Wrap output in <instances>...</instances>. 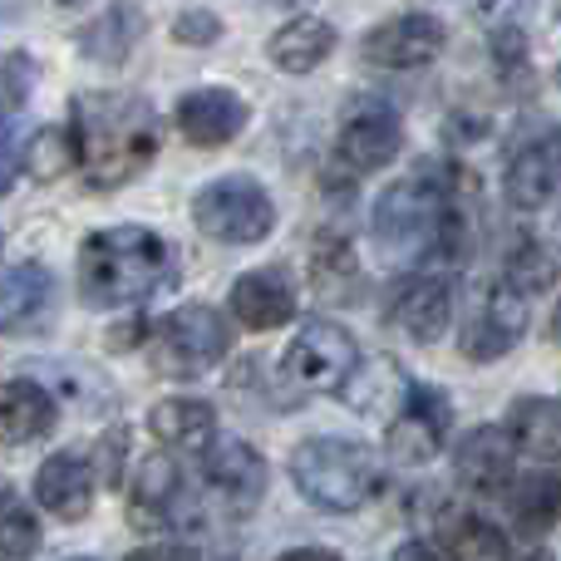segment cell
<instances>
[{
    "instance_id": "cell-25",
    "label": "cell",
    "mask_w": 561,
    "mask_h": 561,
    "mask_svg": "<svg viewBox=\"0 0 561 561\" xmlns=\"http://www.w3.org/2000/svg\"><path fill=\"white\" fill-rule=\"evenodd\" d=\"M507 434H513L517 454L533 458H561V399L527 394L507 409Z\"/></svg>"
},
{
    "instance_id": "cell-13",
    "label": "cell",
    "mask_w": 561,
    "mask_h": 561,
    "mask_svg": "<svg viewBox=\"0 0 561 561\" xmlns=\"http://www.w3.org/2000/svg\"><path fill=\"white\" fill-rule=\"evenodd\" d=\"M173 118H178V134H183L193 148H222L247 128L252 108H247V99L237 94V89L203 84V89H187V94L178 99Z\"/></svg>"
},
{
    "instance_id": "cell-31",
    "label": "cell",
    "mask_w": 561,
    "mask_h": 561,
    "mask_svg": "<svg viewBox=\"0 0 561 561\" xmlns=\"http://www.w3.org/2000/svg\"><path fill=\"white\" fill-rule=\"evenodd\" d=\"M507 286H517L523 296H533V290H547L557 280V262L552 252H547L542 242H533V237H523V242L507 252V272H503Z\"/></svg>"
},
{
    "instance_id": "cell-4",
    "label": "cell",
    "mask_w": 561,
    "mask_h": 561,
    "mask_svg": "<svg viewBox=\"0 0 561 561\" xmlns=\"http://www.w3.org/2000/svg\"><path fill=\"white\" fill-rule=\"evenodd\" d=\"M290 483L320 513H359L385 493V463L359 438H306L290 454Z\"/></svg>"
},
{
    "instance_id": "cell-37",
    "label": "cell",
    "mask_w": 561,
    "mask_h": 561,
    "mask_svg": "<svg viewBox=\"0 0 561 561\" xmlns=\"http://www.w3.org/2000/svg\"><path fill=\"white\" fill-rule=\"evenodd\" d=\"M276 561H345V557L330 552V547H296V552H280Z\"/></svg>"
},
{
    "instance_id": "cell-43",
    "label": "cell",
    "mask_w": 561,
    "mask_h": 561,
    "mask_svg": "<svg viewBox=\"0 0 561 561\" xmlns=\"http://www.w3.org/2000/svg\"><path fill=\"white\" fill-rule=\"evenodd\" d=\"M79 561H84V557H79Z\"/></svg>"
},
{
    "instance_id": "cell-27",
    "label": "cell",
    "mask_w": 561,
    "mask_h": 561,
    "mask_svg": "<svg viewBox=\"0 0 561 561\" xmlns=\"http://www.w3.org/2000/svg\"><path fill=\"white\" fill-rule=\"evenodd\" d=\"M310 286H316L325 300H355L359 296L365 276H359V262H355L345 237H335V232L316 237V247H310Z\"/></svg>"
},
{
    "instance_id": "cell-21",
    "label": "cell",
    "mask_w": 561,
    "mask_h": 561,
    "mask_svg": "<svg viewBox=\"0 0 561 561\" xmlns=\"http://www.w3.org/2000/svg\"><path fill=\"white\" fill-rule=\"evenodd\" d=\"M148 428L163 448H178V454H203L217 438V409L207 399H158L153 414H148Z\"/></svg>"
},
{
    "instance_id": "cell-36",
    "label": "cell",
    "mask_w": 561,
    "mask_h": 561,
    "mask_svg": "<svg viewBox=\"0 0 561 561\" xmlns=\"http://www.w3.org/2000/svg\"><path fill=\"white\" fill-rule=\"evenodd\" d=\"M389 561H444V552H438V547H428V542H404Z\"/></svg>"
},
{
    "instance_id": "cell-14",
    "label": "cell",
    "mask_w": 561,
    "mask_h": 561,
    "mask_svg": "<svg viewBox=\"0 0 561 561\" xmlns=\"http://www.w3.org/2000/svg\"><path fill=\"white\" fill-rule=\"evenodd\" d=\"M203 463H207V488L222 507L232 513H252L266 493V463L252 444L242 438H213L203 448Z\"/></svg>"
},
{
    "instance_id": "cell-23",
    "label": "cell",
    "mask_w": 561,
    "mask_h": 561,
    "mask_svg": "<svg viewBox=\"0 0 561 561\" xmlns=\"http://www.w3.org/2000/svg\"><path fill=\"white\" fill-rule=\"evenodd\" d=\"M138 39H144V10L134 0H114L104 15L79 30V55L94 65H124Z\"/></svg>"
},
{
    "instance_id": "cell-9",
    "label": "cell",
    "mask_w": 561,
    "mask_h": 561,
    "mask_svg": "<svg viewBox=\"0 0 561 561\" xmlns=\"http://www.w3.org/2000/svg\"><path fill=\"white\" fill-rule=\"evenodd\" d=\"M448 424H454V404H448L444 389L424 385V379H409L404 399H399V414L389 424V458L404 468H419L448 444Z\"/></svg>"
},
{
    "instance_id": "cell-33",
    "label": "cell",
    "mask_w": 561,
    "mask_h": 561,
    "mask_svg": "<svg viewBox=\"0 0 561 561\" xmlns=\"http://www.w3.org/2000/svg\"><path fill=\"white\" fill-rule=\"evenodd\" d=\"M173 39H183V45H217L222 39V15H213V10H183V15L173 20Z\"/></svg>"
},
{
    "instance_id": "cell-26",
    "label": "cell",
    "mask_w": 561,
    "mask_h": 561,
    "mask_svg": "<svg viewBox=\"0 0 561 561\" xmlns=\"http://www.w3.org/2000/svg\"><path fill=\"white\" fill-rule=\"evenodd\" d=\"M183 497V468L173 463L168 454H144L134 473V507L128 517L134 523H163L173 513V503Z\"/></svg>"
},
{
    "instance_id": "cell-17",
    "label": "cell",
    "mask_w": 561,
    "mask_h": 561,
    "mask_svg": "<svg viewBox=\"0 0 561 561\" xmlns=\"http://www.w3.org/2000/svg\"><path fill=\"white\" fill-rule=\"evenodd\" d=\"M94 488L99 473L84 463L79 454H55L39 463L35 473V503L45 507L59 523H84L89 507H94Z\"/></svg>"
},
{
    "instance_id": "cell-30",
    "label": "cell",
    "mask_w": 561,
    "mask_h": 561,
    "mask_svg": "<svg viewBox=\"0 0 561 561\" xmlns=\"http://www.w3.org/2000/svg\"><path fill=\"white\" fill-rule=\"evenodd\" d=\"M35 547H39V517L10 488H0V561H25Z\"/></svg>"
},
{
    "instance_id": "cell-8",
    "label": "cell",
    "mask_w": 561,
    "mask_h": 561,
    "mask_svg": "<svg viewBox=\"0 0 561 561\" xmlns=\"http://www.w3.org/2000/svg\"><path fill=\"white\" fill-rule=\"evenodd\" d=\"M404 148V124H399V108L379 94H355L340 118L335 134V163L345 168L350 178H365L389 168Z\"/></svg>"
},
{
    "instance_id": "cell-28",
    "label": "cell",
    "mask_w": 561,
    "mask_h": 561,
    "mask_svg": "<svg viewBox=\"0 0 561 561\" xmlns=\"http://www.w3.org/2000/svg\"><path fill=\"white\" fill-rule=\"evenodd\" d=\"M507 513H513L517 533L542 537L561 517V478H552V473L523 478V483L513 488V497H507Z\"/></svg>"
},
{
    "instance_id": "cell-41",
    "label": "cell",
    "mask_w": 561,
    "mask_h": 561,
    "mask_svg": "<svg viewBox=\"0 0 561 561\" xmlns=\"http://www.w3.org/2000/svg\"><path fill=\"white\" fill-rule=\"evenodd\" d=\"M557 89H561V65H557Z\"/></svg>"
},
{
    "instance_id": "cell-20",
    "label": "cell",
    "mask_w": 561,
    "mask_h": 561,
    "mask_svg": "<svg viewBox=\"0 0 561 561\" xmlns=\"http://www.w3.org/2000/svg\"><path fill=\"white\" fill-rule=\"evenodd\" d=\"M59 409L35 379H5L0 385V444H35L55 428Z\"/></svg>"
},
{
    "instance_id": "cell-12",
    "label": "cell",
    "mask_w": 561,
    "mask_h": 561,
    "mask_svg": "<svg viewBox=\"0 0 561 561\" xmlns=\"http://www.w3.org/2000/svg\"><path fill=\"white\" fill-rule=\"evenodd\" d=\"M523 330H527V296L517 286H507V280H493L488 286V296H483V306L473 310V320L463 325V355L468 359H503L507 350L523 340Z\"/></svg>"
},
{
    "instance_id": "cell-22",
    "label": "cell",
    "mask_w": 561,
    "mask_h": 561,
    "mask_svg": "<svg viewBox=\"0 0 561 561\" xmlns=\"http://www.w3.org/2000/svg\"><path fill=\"white\" fill-rule=\"evenodd\" d=\"M438 542H444L448 561H513L503 527L488 523L483 513H468V507H448L438 517Z\"/></svg>"
},
{
    "instance_id": "cell-16",
    "label": "cell",
    "mask_w": 561,
    "mask_h": 561,
    "mask_svg": "<svg viewBox=\"0 0 561 561\" xmlns=\"http://www.w3.org/2000/svg\"><path fill=\"white\" fill-rule=\"evenodd\" d=\"M389 325L404 330L419 345L444 340V330L454 325V286H448V276H409L389 296Z\"/></svg>"
},
{
    "instance_id": "cell-2",
    "label": "cell",
    "mask_w": 561,
    "mask_h": 561,
    "mask_svg": "<svg viewBox=\"0 0 561 561\" xmlns=\"http://www.w3.org/2000/svg\"><path fill=\"white\" fill-rule=\"evenodd\" d=\"M75 158L89 187H124L153 163L158 153V114L148 99L124 89H94L75 99Z\"/></svg>"
},
{
    "instance_id": "cell-3",
    "label": "cell",
    "mask_w": 561,
    "mask_h": 561,
    "mask_svg": "<svg viewBox=\"0 0 561 561\" xmlns=\"http://www.w3.org/2000/svg\"><path fill=\"white\" fill-rule=\"evenodd\" d=\"M178 280V256L153 227H104L79 247V296L94 310L138 306Z\"/></svg>"
},
{
    "instance_id": "cell-19",
    "label": "cell",
    "mask_w": 561,
    "mask_h": 561,
    "mask_svg": "<svg viewBox=\"0 0 561 561\" xmlns=\"http://www.w3.org/2000/svg\"><path fill=\"white\" fill-rule=\"evenodd\" d=\"M335 55V25L320 15H296L266 39V59L280 69V75H310L325 59Z\"/></svg>"
},
{
    "instance_id": "cell-38",
    "label": "cell",
    "mask_w": 561,
    "mask_h": 561,
    "mask_svg": "<svg viewBox=\"0 0 561 561\" xmlns=\"http://www.w3.org/2000/svg\"><path fill=\"white\" fill-rule=\"evenodd\" d=\"M552 340L561 345V300H557V310H552Z\"/></svg>"
},
{
    "instance_id": "cell-11",
    "label": "cell",
    "mask_w": 561,
    "mask_h": 561,
    "mask_svg": "<svg viewBox=\"0 0 561 561\" xmlns=\"http://www.w3.org/2000/svg\"><path fill=\"white\" fill-rule=\"evenodd\" d=\"M561 187V134H552L547 124H527L523 134L507 148V173H503V193L517 213H537L552 203V193Z\"/></svg>"
},
{
    "instance_id": "cell-29",
    "label": "cell",
    "mask_w": 561,
    "mask_h": 561,
    "mask_svg": "<svg viewBox=\"0 0 561 561\" xmlns=\"http://www.w3.org/2000/svg\"><path fill=\"white\" fill-rule=\"evenodd\" d=\"M75 163L79 158H75V134H69V128H39V134H30L25 148H20V173L39 178V183L65 178Z\"/></svg>"
},
{
    "instance_id": "cell-5",
    "label": "cell",
    "mask_w": 561,
    "mask_h": 561,
    "mask_svg": "<svg viewBox=\"0 0 561 561\" xmlns=\"http://www.w3.org/2000/svg\"><path fill=\"white\" fill-rule=\"evenodd\" d=\"M193 222L197 232L222 247H256L276 232V203L256 178L227 173V178H213L207 187H197Z\"/></svg>"
},
{
    "instance_id": "cell-10",
    "label": "cell",
    "mask_w": 561,
    "mask_h": 561,
    "mask_svg": "<svg viewBox=\"0 0 561 561\" xmlns=\"http://www.w3.org/2000/svg\"><path fill=\"white\" fill-rule=\"evenodd\" d=\"M444 45H448V30L438 15H428V10H399V15L379 20L375 30H365L359 55H365L375 69L404 75V69L434 65V59L444 55Z\"/></svg>"
},
{
    "instance_id": "cell-6",
    "label": "cell",
    "mask_w": 561,
    "mask_h": 561,
    "mask_svg": "<svg viewBox=\"0 0 561 561\" xmlns=\"http://www.w3.org/2000/svg\"><path fill=\"white\" fill-rule=\"evenodd\" d=\"M355 369H359V345L335 320H306L296 330V340L286 345V355H280V375L300 394H335V389H345L355 379Z\"/></svg>"
},
{
    "instance_id": "cell-18",
    "label": "cell",
    "mask_w": 561,
    "mask_h": 561,
    "mask_svg": "<svg viewBox=\"0 0 561 561\" xmlns=\"http://www.w3.org/2000/svg\"><path fill=\"white\" fill-rule=\"evenodd\" d=\"M232 316L247 330H280L296 320V286L286 272L266 266V272H247L232 286Z\"/></svg>"
},
{
    "instance_id": "cell-34",
    "label": "cell",
    "mask_w": 561,
    "mask_h": 561,
    "mask_svg": "<svg viewBox=\"0 0 561 561\" xmlns=\"http://www.w3.org/2000/svg\"><path fill=\"white\" fill-rule=\"evenodd\" d=\"M20 134H15V124H10L5 114H0V197L15 187V178H20Z\"/></svg>"
},
{
    "instance_id": "cell-39",
    "label": "cell",
    "mask_w": 561,
    "mask_h": 561,
    "mask_svg": "<svg viewBox=\"0 0 561 561\" xmlns=\"http://www.w3.org/2000/svg\"><path fill=\"white\" fill-rule=\"evenodd\" d=\"M523 561H552V557H547V552H542V547H537V552H527Z\"/></svg>"
},
{
    "instance_id": "cell-24",
    "label": "cell",
    "mask_w": 561,
    "mask_h": 561,
    "mask_svg": "<svg viewBox=\"0 0 561 561\" xmlns=\"http://www.w3.org/2000/svg\"><path fill=\"white\" fill-rule=\"evenodd\" d=\"M49 300H55V276L39 262H25V266H15V272H5L0 276V335L35 325L49 310Z\"/></svg>"
},
{
    "instance_id": "cell-40",
    "label": "cell",
    "mask_w": 561,
    "mask_h": 561,
    "mask_svg": "<svg viewBox=\"0 0 561 561\" xmlns=\"http://www.w3.org/2000/svg\"><path fill=\"white\" fill-rule=\"evenodd\" d=\"M55 5H84V0H55Z\"/></svg>"
},
{
    "instance_id": "cell-1",
    "label": "cell",
    "mask_w": 561,
    "mask_h": 561,
    "mask_svg": "<svg viewBox=\"0 0 561 561\" xmlns=\"http://www.w3.org/2000/svg\"><path fill=\"white\" fill-rule=\"evenodd\" d=\"M379 256L389 266H419L434 256H463L468 247V213L458 203V178L438 173L434 163L414 178H399L379 193L369 217Z\"/></svg>"
},
{
    "instance_id": "cell-35",
    "label": "cell",
    "mask_w": 561,
    "mask_h": 561,
    "mask_svg": "<svg viewBox=\"0 0 561 561\" xmlns=\"http://www.w3.org/2000/svg\"><path fill=\"white\" fill-rule=\"evenodd\" d=\"M124 561H197V552H193V547H183V542H153V547L128 552Z\"/></svg>"
},
{
    "instance_id": "cell-32",
    "label": "cell",
    "mask_w": 561,
    "mask_h": 561,
    "mask_svg": "<svg viewBox=\"0 0 561 561\" xmlns=\"http://www.w3.org/2000/svg\"><path fill=\"white\" fill-rule=\"evenodd\" d=\"M527 15H537V0H483L478 5V20H483L488 35H503V30L527 35Z\"/></svg>"
},
{
    "instance_id": "cell-15",
    "label": "cell",
    "mask_w": 561,
    "mask_h": 561,
    "mask_svg": "<svg viewBox=\"0 0 561 561\" xmlns=\"http://www.w3.org/2000/svg\"><path fill=\"white\" fill-rule=\"evenodd\" d=\"M454 473L473 493H503L517 478V444L503 424H478L458 438L454 448Z\"/></svg>"
},
{
    "instance_id": "cell-7",
    "label": "cell",
    "mask_w": 561,
    "mask_h": 561,
    "mask_svg": "<svg viewBox=\"0 0 561 561\" xmlns=\"http://www.w3.org/2000/svg\"><path fill=\"white\" fill-rule=\"evenodd\" d=\"M227 350H232V325L222 320V310L203 306V300L178 306L153 335L158 369L163 375H183V379L217 369L227 359Z\"/></svg>"
},
{
    "instance_id": "cell-42",
    "label": "cell",
    "mask_w": 561,
    "mask_h": 561,
    "mask_svg": "<svg viewBox=\"0 0 561 561\" xmlns=\"http://www.w3.org/2000/svg\"><path fill=\"white\" fill-rule=\"evenodd\" d=\"M0 252H5V237H0Z\"/></svg>"
}]
</instances>
